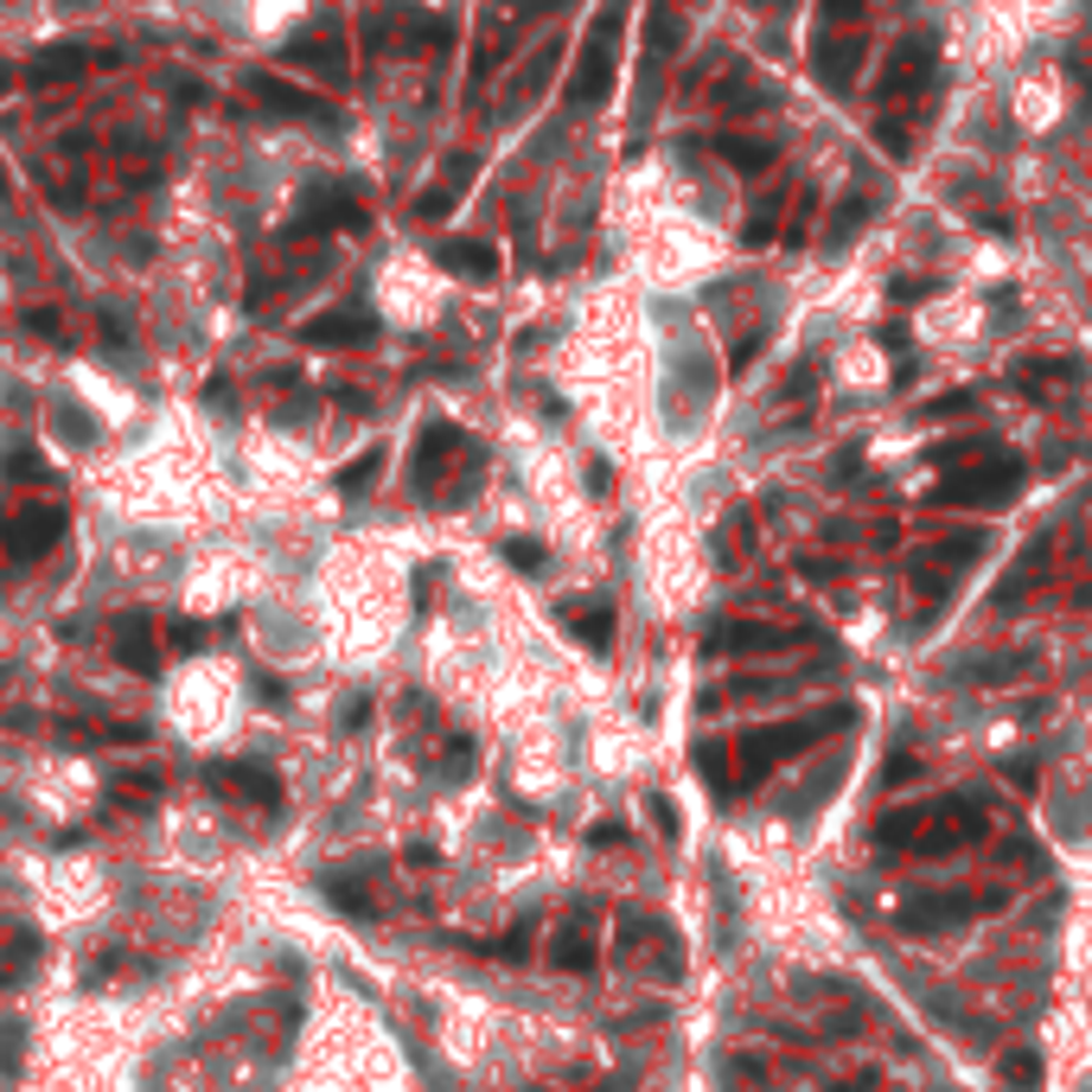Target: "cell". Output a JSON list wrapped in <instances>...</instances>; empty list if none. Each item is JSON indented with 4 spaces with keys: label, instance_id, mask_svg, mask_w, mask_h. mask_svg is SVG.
<instances>
[{
    "label": "cell",
    "instance_id": "6da1fadb",
    "mask_svg": "<svg viewBox=\"0 0 1092 1092\" xmlns=\"http://www.w3.org/2000/svg\"><path fill=\"white\" fill-rule=\"evenodd\" d=\"M991 831V818H984V805L978 799H933V805H908V812H889L882 824H875V843L882 850H959V843L971 838H984Z\"/></svg>",
    "mask_w": 1092,
    "mask_h": 1092
},
{
    "label": "cell",
    "instance_id": "7a4b0ae2",
    "mask_svg": "<svg viewBox=\"0 0 1092 1092\" xmlns=\"http://www.w3.org/2000/svg\"><path fill=\"white\" fill-rule=\"evenodd\" d=\"M850 722V710H818V715H799V722H773V729H748V735H735V773H729V787H761L767 773L780 761H792V754H805L824 729H843Z\"/></svg>",
    "mask_w": 1092,
    "mask_h": 1092
},
{
    "label": "cell",
    "instance_id": "3957f363",
    "mask_svg": "<svg viewBox=\"0 0 1092 1092\" xmlns=\"http://www.w3.org/2000/svg\"><path fill=\"white\" fill-rule=\"evenodd\" d=\"M620 26H627V0H608L601 13H594V26H588V39H582V64H575V77H569V109H594V102H608L613 90V64H620Z\"/></svg>",
    "mask_w": 1092,
    "mask_h": 1092
},
{
    "label": "cell",
    "instance_id": "277c9868",
    "mask_svg": "<svg viewBox=\"0 0 1092 1092\" xmlns=\"http://www.w3.org/2000/svg\"><path fill=\"white\" fill-rule=\"evenodd\" d=\"M1022 480H1029V467L1016 454H984L959 467V473H945L933 492H926V505H1003V499H1016Z\"/></svg>",
    "mask_w": 1092,
    "mask_h": 1092
},
{
    "label": "cell",
    "instance_id": "5b68a950",
    "mask_svg": "<svg viewBox=\"0 0 1092 1092\" xmlns=\"http://www.w3.org/2000/svg\"><path fill=\"white\" fill-rule=\"evenodd\" d=\"M933 71H940V46H933V32H908V39L894 46L889 71H882V116H894V109H914V102L926 97Z\"/></svg>",
    "mask_w": 1092,
    "mask_h": 1092
},
{
    "label": "cell",
    "instance_id": "8992f818",
    "mask_svg": "<svg viewBox=\"0 0 1092 1092\" xmlns=\"http://www.w3.org/2000/svg\"><path fill=\"white\" fill-rule=\"evenodd\" d=\"M984 557V531H959V537H940V543H926V550H914V562H908V582H914L920 601H940L945 588H952V575L965 569V562Z\"/></svg>",
    "mask_w": 1092,
    "mask_h": 1092
},
{
    "label": "cell",
    "instance_id": "52a82bcc",
    "mask_svg": "<svg viewBox=\"0 0 1092 1092\" xmlns=\"http://www.w3.org/2000/svg\"><path fill=\"white\" fill-rule=\"evenodd\" d=\"M313 230H364V204L352 186H313L294 211L288 237H313Z\"/></svg>",
    "mask_w": 1092,
    "mask_h": 1092
},
{
    "label": "cell",
    "instance_id": "ba28073f",
    "mask_svg": "<svg viewBox=\"0 0 1092 1092\" xmlns=\"http://www.w3.org/2000/svg\"><path fill=\"white\" fill-rule=\"evenodd\" d=\"M1003 901H1010L1003 889H984V894H926V901H908V908H901V926H908V933H926V926H952V920L991 914V908H1003Z\"/></svg>",
    "mask_w": 1092,
    "mask_h": 1092
},
{
    "label": "cell",
    "instance_id": "9c48e42d",
    "mask_svg": "<svg viewBox=\"0 0 1092 1092\" xmlns=\"http://www.w3.org/2000/svg\"><path fill=\"white\" fill-rule=\"evenodd\" d=\"M243 90L256 97V109H269V116H301V122H339V109L332 102H320V97H307V90H294V83H281V77H269V71H250L243 77Z\"/></svg>",
    "mask_w": 1092,
    "mask_h": 1092
},
{
    "label": "cell",
    "instance_id": "30bf717a",
    "mask_svg": "<svg viewBox=\"0 0 1092 1092\" xmlns=\"http://www.w3.org/2000/svg\"><path fill=\"white\" fill-rule=\"evenodd\" d=\"M812 71H818L824 90H838V97H843V90L856 83V71H863V39H856V32H843V39H838V32H824L818 51H812Z\"/></svg>",
    "mask_w": 1092,
    "mask_h": 1092
},
{
    "label": "cell",
    "instance_id": "8fae6325",
    "mask_svg": "<svg viewBox=\"0 0 1092 1092\" xmlns=\"http://www.w3.org/2000/svg\"><path fill=\"white\" fill-rule=\"evenodd\" d=\"M281 58H288V64H301V71H320L327 83H345V46H339V32H332V26L288 39V46H281Z\"/></svg>",
    "mask_w": 1092,
    "mask_h": 1092
},
{
    "label": "cell",
    "instance_id": "7c38bea8",
    "mask_svg": "<svg viewBox=\"0 0 1092 1092\" xmlns=\"http://www.w3.org/2000/svg\"><path fill=\"white\" fill-rule=\"evenodd\" d=\"M557 64H562V46H557V39H550V46H537L531 58L518 64V77L505 83V102H499V122H511V116H524V109H531V97L543 90V83H550V71H557Z\"/></svg>",
    "mask_w": 1092,
    "mask_h": 1092
},
{
    "label": "cell",
    "instance_id": "4fadbf2b",
    "mask_svg": "<svg viewBox=\"0 0 1092 1092\" xmlns=\"http://www.w3.org/2000/svg\"><path fill=\"white\" fill-rule=\"evenodd\" d=\"M58 537H64V511L58 505H26L20 518H13V531H7V550L20 562H32V557H46Z\"/></svg>",
    "mask_w": 1092,
    "mask_h": 1092
},
{
    "label": "cell",
    "instance_id": "5bb4252c",
    "mask_svg": "<svg viewBox=\"0 0 1092 1092\" xmlns=\"http://www.w3.org/2000/svg\"><path fill=\"white\" fill-rule=\"evenodd\" d=\"M211 780H218V787H230L237 799H256L262 812H281V787H275V773H269V767L224 761V767H211Z\"/></svg>",
    "mask_w": 1092,
    "mask_h": 1092
},
{
    "label": "cell",
    "instance_id": "9a60e30c",
    "mask_svg": "<svg viewBox=\"0 0 1092 1092\" xmlns=\"http://www.w3.org/2000/svg\"><path fill=\"white\" fill-rule=\"evenodd\" d=\"M371 332H378L371 313H313V320L294 327V339H301V345H358V339H371Z\"/></svg>",
    "mask_w": 1092,
    "mask_h": 1092
},
{
    "label": "cell",
    "instance_id": "2e32d148",
    "mask_svg": "<svg viewBox=\"0 0 1092 1092\" xmlns=\"http://www.w3.org/2000/svg\"><path fill=\"white\" fill-rule=\"evenodd\" d=\"M792 633L787 627H767V620H735V627H715L710 652H787Z\"/></svg>",
    "mask_w": 1092,
    "mask_h": 1092
},
{
    "label": "cell",
    "instance_id": "e0dca14e",
    "mask_svg": "<svg viewBox=\"0 0 1092 1092\" xmlns=\"http://www.w3.org/2000/svg\"><path fill=\"white\" fill-rule=\"evenodd\" d=\"M83 71H90V51L77 46V39H58V46H46L39 58H32V71H26V77H32L39 90H51V83H77Z\"/></svg>",
    "mask_w": 1092,
    "mask_h": 1092
},
{
    "label": "cell",
    "instance_id": "ac0fdd59",
    "mask_svg": "<svg viewBox=\"0 0 1092 1092\" xmlns=\"http://www.w3.org/2000/svg\"><path fill=\"white\" fill-rule=\"evenodd\" d=\"M467 448V434L448 429V422H429V434H422V448H415V485L422 492H434V480H441V467Z\"/></svg>",
    "mask_w": 1092,
    "mask_h": 1092
},
{
    "label": "cell",
    "instance_id": "d6986e66",
    "mask_svg": "<svg viewBox=\"0 0 1092 1092\" xmlns=\"http://www.w3.org/2000/svg\"><path fill=\"white\" fill-rule=\"evenodd\" d=\"M434 256H441L448 275H467V281H492V275H499V256L485 250V243H473V237H448Z\"/></svg>",
    "mask_w": 1092,
    "mask_h": 1092
},
{
    "label": "cell",
    "instance_id": "ffe728a7",
    "mask_svg": "<svg viewBox=\"0 0 1092 1092\" xmlns=\"http://www.w3.org/2000/svg\"><path fill=\"white\" fill-rule=\"evenodd\" d=\"M710 148L722 153V160H729L735 173H748V179H754V173H767V167L780 160V148H773V141H761V134H715Z\"/></svg>",
    "mask_w": 1092,
    "mask_h": 1092
},
{
    "label": "cell",
    "instance_id": "44dd1931",
    "mask_svg": "<svg viewBox=\"0 0 1092 1092\" xmlns=\"http://www.w3.org/2000/svg\"><path fill=\"white\" fill-rule=\"evenodd\" d=\"M116 659H122L128 671H141V678L160 671V645L148 639V620H141V613H128V620H122V633H116Z\"/></svg>",
    "mask_w": 1092,
    "mask_h": 1092
},
{
    "label": "cell",
    "instance_id": "7402d4cb",
    "mask_svg": "<svg viewBox=\"0 0 1092 1092\" xmlns=\"http://www.w3.org/2000/svg\"><path fill=\"white\" fill-rule=\"evenodd\" d=\"M869 211H875V199H869L863 186H856V192H850V199L838 204V218H831V230H824V243H831V250H843V243H856V230L869 224Z\"/></svg>",
    "mask_w": 1092,
    "mask_h": 1092
},
{
    "label": "cell",
    "instance_id": "603a6c76",
    "mask_svg": "<svg viewBox=\"0 0 1092 1092\" xmlns=\"http://www.w3.org/2000/svg\"><path fill=\"white\" fill-rule=\"evenodd\" d=\"M550 959H557L562 971H588V965H594V933H588L582 920H569V926L557 933V945H550Z\"/></svg>",
    "mask_w": 1092,
    "mask_h": 1092
},
{
    "label": "cell",
    "instance_id": "cb8c5ba5",
    "mask_svg": "<svg viewBox=\"0 0 1092 1092\" xmlns=\"http://www.w3.org/2000/svg\"><path fill=\"white\" fill-rule=\"evenodd\" d=\"M32 959H39V940H32L26 926H13V933L0 940V984H13V978H20Z\"/></svg>",
    "mask_w": 1092,
    "mask_h": 1092
},
{
    "label": "cell",
    "instance_id": "d4e9b609",
    "mask_svg": "<svg viewBox=\"0 0 1092 1092\" xmlns=\"http://www.w3.org/2000/svg\"><path fill=\"white\" fill-rule=\"evenodd\" d=\"M715 102H722V109H767V90H761V83H754V77H722V83H715Z\"/></svg>",
    "mask_w": 1092,
    "mask_h": 1092
},
{
    "label": "cell",
    "instance_id": "484cf974",
    "mask_svg": "<svg viewBox=\"0 0 1092 1092\" xmlns=\"http://www.w3.org/2000/svg\"><path fill=\"white\" fill-rule=\"evenodd\" d=\"M1073 378H1080V364H1073V358H1054V364H1022V371H1016L1022 390H1048V383H1073Z\"/></svg>",
    "mask_w": 1092,
    "mask_h": 1092
},
{
    "label": "cell",
    "instance_id": "4316f807",
    "mask_svg": "<svg viewBox=\"0 0 1092 1092\" xmlns=\"http://www.w3.org/2000/svg\"><path fill=\"white\" fill-rule=\"evenodd\" d=\"M780 204H787V199H780V192H773V199H761V204H754V218H748V224H741V243H748V250H761L767 237H773V224H780Z\"/></svg>",
    "mask_w": 1092,
    "mask_h": 1092
},
{
    "label": "cell",
    "instance_id": "83f0119b",
    "mask_svg": "<svg viewBox=\"0 0 1092 1092\" xmlns=\"http://www.w3.org/2000/svg\"><path fill=\"white\" fill-rule=\"evenodd\" d=\"M378 467H383V448H371V454H358L352 467H339V492H364V485L378 480Z\"/></svg>",
    "mask_w": 1092,
    "mask_h": 1092
},
{
    "label": "cell",
    "instance_id": "f1b7e54d",
    "mask_svg": "<svg viewBox=\"0 0 1092 1092\" xmlns=\"http://www.w3.org/2000/svg\"><path fill=\"white\" fill-rule=\"evenodd\" d=\"M473 173H480V160H473V153H448L434 186H441V192H467V186H473Z\"/></svg>",
    "mask_w": 1092,
    "mask_h": 1092
},
{
    "label": "cell",
    "instance_id": "f546056e",
    "mask_svg": "<svg viewBox=\"0 0 1092 1092\" xmlns=\"http://www.w3.org/2000/svg\"><path fill=\"white\" fill-rule=\"evenodd\" d=\"M569 620H575V633H582L588 645H608V633H613V613L608 608H569Z\"/></svg>",
    "mask_w": 1092,
    "mask_h": 1092
},
{
    "label": "cell",
    "instance_id": "4dcf8cb0",
    "mask_svg": "<svg viewBox=\"0 0 1092 1092\" xmlns=\"http://www.w3.org/2000/svg\"><path fill=\"white\" fill-rule=\"evenodd\" d=\"M1035 652H1016V659H984V664H965V678H1010V671H1029Z\"/></svg>",
    "mask_w": 1092,
    "mask_h": 1092
},
{
    "label": "cell",
    "instance_id": "1f68e13d",
    "mask_svg": "<svg viewBox=\"0 0 1092 1092\" xmlns=\"http://www.w3.org/2000/svg\"><path fill=\"white\" fill-rule=\"evenodd\" d=\"M51 422H58V434H71V441H90V415L71 403H51Z\"/></svg>",
    "mask_w": 1092,
    "mask_h": 1092
},
{
    "label": "cell",
    "instance_id": "d6a6232c",
    "mask_svg": "<svg viewBox=\"0 0 1092 1092\" xmlns=\"http://www.w3.org/2000/svg\"><path fill=\"white\" fill-rule=\"evenodd\" d=\"M812 192H799V211H792V218H787V243H792V250H799V243H805V230H812Z\"/></svg>",
    "mask_w": 1092,
    "mask_h": 1092
},
{
    "label": "cell",
    "instance_id": "836d02e7",
    "mask_svg": "<svg viewBox=\"0 0 1092 1092\" xmlns=\"http://www.w3.org/2000/svg\"><path fill=\"white\" fill-rule=\"evenodd\" d=\"M505 557L518 562V569H543V543H531V537H511Z\"/></svg>",
    "mask_w": 1092,
    "mask_h": 1092
},
{
    "label": "cell",
    "instance_id": "e575fe53",
    "mask_svg": "<svg viewBox=\"0 0 1092 1092\" xmlns=\"http://www.w3.org/2000/svg\"><path fill=\"white\" fill-rule=\"evenodd\" d=\"M761 339H767V332H748V339H735V352H729V371H748V364H754V352H761Z\"/></svg>",
    "mask_w": 1092,
    "mask_h": 1092
},
{
    "label": "cell",
    "instance_id": "d590c367",
    "mask_svg": "<svg viewBox=\"0 0 1092 1092\" xmlns=\"http://www.w3.org/2000/svg\"><path fill=\"white\" fill-rule=\"evenodd\" d=\"M965 409H971V390H952V397H940L926 415H965Z\"/></svg>",
    "mask_w": 1092,
    "mask_h": 1092
},
{
    "label": "cell",
    "instance_id": "8d00e7d4",
    "mask_svg": "<svg viewBox=\"0 0 1092 1092\" xmlns=\"http://www.w3.org/2000/svg\"><path fill=\"white\" fill-rule=\"evenodd\" d=\"M557 7H569V0H511L518 20H531V13H557Z\"/></svg>",
    "mask_w": 1092,
    "mask_h": 1092
},
{
    "label": "cell",
    "instance_id": "74e56055",
    "mask_svg": "<svg viewBox=\"0 0 1092 1092\" xmlns=\"http://www.w3.org/2000/svg\"><path fill=\"white\" fill-rule=\"evenodd\" d=\"M869 1086H875V1068H856L850 1080H838L831 1092H869Z\"/></svg>",
    "mask_w": 1092,
    "mask_h": 1092
},
{
    "label": "cell",
    "instance_id": "f35d334b",
    "mask_svg": "<svg viewBox=\"0 0 1092 1092\" xmlns=\"http://www.w3.org/2000/svg\"><path fill=\"white\" fill-rule=\"evenodd\" d=\"M1003 1073H1010V1080H1035V1054H1010Z\"/></svg>",
    "mask_w": 1092,
    "mask_h": 1092
},
{
    "label": "cell",
    "instance_id": "ab89813d",
    "mask_svg": "<svg viewBox=\"0 0 1092 1092\" xmlns=\"http://www.w3.org/2000/svg\"><path fill=\"white\" fill-rule=\"evenodd\" d=\"M863 7H869V0H824V13H831V20H856Z\"/></svg>",
    "mask_w": 1092,
    "mask_h": 1092
},
{
    "label": "cell",
    "instance_id": "60d3db41",
    "mask_svg": "<svg viewBox=\"0 0 1092 1092\" xmlns=\"http://www.w3.org/2000/svg\"><path fill=\"white\" fill-rule=\"evenodd\" d=\"M199 627H192V620H179V627H173V645H179V652H192V645H199Z\"/></svg>",
    "mask_w": 1092,
    "mask_h": 1092
},
{
    "label": "cell",
    "instance_id": "b9f144b4",
    "mask_svg": "<svg viewBox=\"0 0 1092 1092\" xmlns=\"http://www.w3.org/2000/svg\"><path fill=\"white\" fill-rule=\"evenodd\" d=\"M364 715H371V703H364V697H352V703H345V710H339V722H345V729H358V722H364Z\"/></svg>",
    "mask_w": 1092,
    "mask_h": 1092
},
{
    "label": "cell",
    "instance_id": "7bdbcfd3",
    "mask_svg": "<svg viewBox=\"0 0 1092 1092\" xmlns=\"http://www.w3.org/2000/svg\"><path fill=\"white\" fill-rule=\"evenodd\" d=\"M914 773H920V761H914V754H901V761H889V787H894V780H914Z\"/></svg>",
    "mask_w": 1092,
    "mask_h": 1092
},
{
    "label": "cell",
    "instance_id": "ee69618b",
    "mask_svg": "<svg viewBox=\"0 0 1092 1092\" xmlns=\"http://www.w3.org/2000/svg\"><path fill=\"white\" fill-rule=\"evenodd\" d=\"M204 397H211V409H224V415H230V383L224 378H211V390H204Z\"/></svg>",
    "mask_w": 1092,
    "mask_h": 1092
},
{
    "label": "cell",
    "instance_id": "f6af8a7d",
    "mask_svg": "<svg viewBox=\"0 0 1092 1092\" xmlns=\"http://www.w3.org/2000/svg\"><path fill=\"white\" fill-rule=\"evenodd\" d=\"M26 327H32V332H51V339H58V313H26Z\"/></svg>",
    "mask_w": 1092,
    "mask_h": 1092
},
{
    "label": "cell",
    "instance_id": "bcb514c9",
    "mask_svg": "<svg viewBox=\"0 0 1092 1092\" xmlns=\"http://www.w3.org/2000/svg\"><path fill=\"white\" fill-rule=\"evenodd\" d=\"M256 684H262V703H275V710H281V703H288V697H281V684H275V678H269V671H262V678H256Z\"/></svg>",
    "mask_w": 1092,
    "mask_h": 1092
},
{
    "label": "cell",
    "instance_id": "7dc6e473",
    "mask_svg": "<svg viewBox=\"0 0 1092 1092\" xmlns=\"http://www.w3.org/2000/svg\"><path fill=\"white\" fill-rule=\"evenodd\" d=\"M620 838H627L620 824H594V838H588V843H601V850H608V843H620Z\"/></svg>",
    "mask_w": 1092,
    "mask_h": 1092
},
{
    "label": "cell",
    "instance_id": "c3c4849f",
    "mask_svg": "<svg viewBox=\"0 0 1092 1092\" xmlns=\"http://www.w3.org/2000/svg\"><path fill=\"white\" fill-rule=\"evenodd\" d=\"M7 83H13V71H7V64H0V97H7Z\"/></svg>",
    "mask_w": 1092,
    "mask_h": 1092
}]
</instances>
